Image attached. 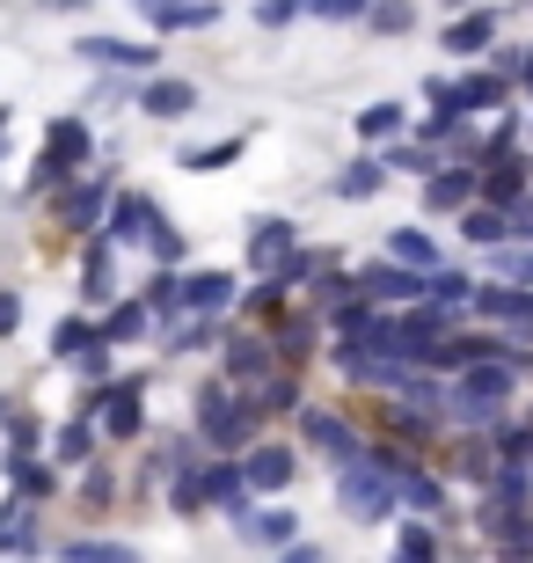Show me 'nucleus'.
<instances>
[{
  "label": "nucleus",
  "instance_id": "nucleus-42",
  "mask_svg": "<svg viewBox=\"0 0 533 563\" xmlns=\"http://www.w3.org/2000/svg\"><path fill=\"white\" fill-rule=\"evenodd\" d=\"M482 278H504V286L533 292V242H497V250H482Z\"/></svg>",
  "mask_w": 533,
  "mask_h": 563
},
{
  "label": "nucleus",
  "instance_id": "nucleus-30",
  "mask_svg": "<svg viewBox=\"0 0 533 563\" xmlns=\"http://www.w3.org/2000/svg\"><path fill=\"white\" fill-rule=\"evenodd\" d=\"M336 264H344V250H336V242H292V250H286V264H278L270 278H278L286 292H308L314 278H322V272H336Z\"/></svg>",
  "mask_w": 533,
  "mask_h": 563
},
{
  "label": "nucleus",
  "instance_id": "nucleus-15",
  "mask_svg": "<svg viewBox=\"0 0 533 563\" xmlns=\"http://www.w3.org/2000/svg\"><path fill=\"white\" fill-rule=\"evenodd\" d=\"M198 498H206V512H226V520H242L248 505V476H242V454H206L198 461Z\"/></svg>",
  "mask_w": 533,
  "mask_h": 563
},
{
  "label": "nucleus",
  "instance_id": "nucleus-12",
  "mask_svg": "<svg viewBox=\"0 0 533 563\" xmlns=\"http://www.w3.org/2000/svg\"><path fill=\"white\" fill-rule=\"evenodd\" d=\"M351 286L366 292L373 308H417V300H424V272L395 264V256H366V264H351Z\"/></svg>",
  "mask_w": 533,
  "mask_h": 563
},
{
  "label": "nucleus",
  "instance_id": "nucleus-29",
  "mask_svg": "<svg viewBox=\"0 0 533 563\" xmlns=\"http://www.w3.org/2000/svg\"><path fill=\"white\" fill-rule=\"evenodd\" d=\"M380 256H395V264H410V272H446V250H438V234H431V220H410V228H395L388 242H380Z\"/></svg>",
  "mask_w": 533,
  "mask_h": 563
},
{
  "label": "nucleus",
  "instance_id": "nucleus-9",
  "mask_svg": "<svg viewBox=\"0 0 533 563\" xmlns=\"http://www.w3.org/2000/svg\"><path fill=\"white\" fill-rule=\"evenodd\" d=\"M504 37V8H490V0H475V8H453L446 22H438V59L453 66H475L490 59V44Z\"/></svg>",
  "mask_w": 533,
  "mask_h": 563
},
{
  "label": "nucleus",
  "instance_id": "nucleus-52",
  "mask_svg": "<svg viewBox=\"0 0 533 563\" xmlns=\"http://www.w3.org/2000/svg\"><path fill=\"white\" fill-rule=\"evenodd\" d=\"M366 8L373 0H308V15L329 22V30H336V22H366Z\"/></svg>",
  "mask_w": 533,
  "mask_h": 563
},
{
  "label": "nucleus",
  "instance_id": "nucleus-23",
  "mask_svg": "<svg viewBox=\"0 0 533 563\" xmlns=\"http://www.w3.org/2000/svg\"><path fill=\"white\" fill-rule=\"evenodd\" d=\"M388 184H395L388 162H380L373 146H358V154H351V162L336 168V176H329V198H344V206H373V198H380Z\"/></svg>",
  "mask_w": 533,
  "mask_h": 563
},
{
  "label": "nucleus",
  "instance_id": "nucleus-50",
  "mask_svg": "<svg viewBox=\"0 0 533 563\" xmlns=\"http://www.w3.org/2000/svg\"><path fill=\"white\" fill-rule=\"evenodd\" d=\"M146 256H154V264H168V272H184V256H190L184 228H176V220H162V228L146 234Z\"/></svg>",
  "mask_w": 533,
  "mask_h": 563
},
{
  "label": "nucleus",
  "instance_id": "nucleus-8",
  "mask_svg": "<svg viewBox=\"0 0 533 563\" xmlns=\"http://www.w3.org/2000/svg\"><path fill=\"white\" fill-rule=\"evenodd\" d=\"M468 322L497 330L504 344H533V292H526V286H504V278H475Z\"/></svg>",
  "mask_w": 533,
  "mask_h": 563
},
{
  "label": "nucleus",
  "instance_id": "nucleus-14",
  "mask_svg": "<svg viewBox=\"0 0 533 563\" xmlns=\"http://www.w3.org/2000/svg\"><path fill=\"white\" fill-rule=\"evenodd\" d=\"M168 212L154 206V190H132V184H118L110 190V212H103V234L118 242V250H146V234L162 228Z\"/></svg>",
  "mask_w": 533,
  "mask_h": 563
},
{
  "label": "nucleus",
  "instance_id": "nucleus-11",
  "mask_svg": "<svg viewBox=\"0 0 533 563\" xmlns=\"http://www.w3.org/2000/svg\"><path fill=\"white\" fill-rule=\"evenodd\" d=\"M242 476H248V498H286L300 483V439H248L242 446Z\"/></svg>",
  "mask_w": 533,
  "mask_h": 563
},
{
  "label": "nucleus",
  "instance_id": "nucleus-46",
  "mask_svg": "<svg viewBox=\"0 0 533 563\" xmlns=\"http://www.w3.org/2000/svg\"><path fill=\"white\" fill-rule=\"evenodd\" d=\"M0 439H8V454H44V446H52V432H44V418L37 410H8V424H0Z\"/></svg>",
  "mask_w": 533,
  "mask_h": 563
},
{
  "label": "nucleus",
  "instance_id": "nucleus-28",
  "mask_svg": "<svg viewBox=\"0 0 533 563\" xmlns=\"http://www.w3.org/2000/svg\"><path fill=\"white\" fill-rule=\"evenodd\" d=\"M248 402H256V418H264V424L292 418V410L308 402V366H278L270 380H256V388H248Z\"/></svg>",
  "mask_w": 533,
  "mask_h": 563
},
{
  "label": "nucleus",
  "instance_id": "nucleus-27",
  "mask_svg": "<svg viewBox=\"0 0 533 563\" xmlns=\"http://www.w3.org/2000/svg\"><path fill=\"white\" fill-rule=\"evenodd\" d=\"M395 490H402V512H410V520H446V476H438V468H431V461H410V468H402V476H395Z\"/></svg>",
  "mask_w": 533,
  "mask_h": 563
},
{
  "label": "nucleus",
  "instance_id": "nucleus-21",
  "mask_svg": "<svg viewBox=\"0 0 533 563\" xmlns=\"http://www.w3.org/2000/svg\"><path fill=\"white\" fill-rule=\"evenodd\" d=\"M110 300H118V242L96 228V234H81V308L96 314Z\"/></svg>",
  "mask_w": 533,
  "mask_h": 563
},
{
  "label": "nucleus",
  "instance_id": "nucleus-60",
  "mask_svg": "<svg viewBox=\"0 0 533 563\" xmlns=\"http://www.w3.org/2000/svg\"><path fill=\"white\" fill-rule=\"evenodd\" d=\"M526 418H533V410H526Z\"/></svg>",
  "mask_w": 533,
  "mask_h": 563
},
{
  "label": "nucleus",
  "instance_id": "nucleus-7",
  "mask_svg": "<svg viewBox=\"0 0 533 563\" xmlns=\"http://www.w3.org/2000/svg\"><path fill=\"white\" fill-rule=\"evenodd\" d=\"M336 505H344V520L358 527H380L402 512V490H395L388 468H373V461H351V468H336Z\"/></svg>",
  "mask_w": 533,
  "mask_h": 563
},
{
  "label": "nucleus",
  "instance_id": "nucleus-25",
  "mask_svg": "<svg viewBox=\"0 0 533 563\" xmlns=\"http://www.w3.org/2000/svg\"><path fill=\"white\" fill-rule=\"evenodd\" d=\"M44 505H22V498H0V556H44Z\"/></svg>",
  "mask_w": 533,
  "mask_h": 563
},
{
  "label": "nucleus",
  "instance_id": "nucleus-51",
  "mask_svg": "<svg viewBox=\"0 0 533 563\" xmlns=\"http://www.w3.org/2000/svg\"><path fill=\"white\" fill-rule=\"evenodd\" d=\"M300 15H308V0H256V8H248V22H256V30H270V37H278V30H292Z\"/></svg>",
  "mask_w": 533,
  "mask_h": 563
},
{
  "label": "nucleus",
  "instance_id": "nucleus-10",
  "mask_svg": "<svg viewBox=\"0 0 533 563\" xmlns=\"http://www.w3.org/2000/svg\"><path fill=\"white\" fill-rule=\"evenodd\" d=\"M81 66H110V74H162V37H118V30H81L74 37Z\"/></svg>",
  "mask_w": 533,
  "mask_h": 563
},
{
  "label": "nucleus",
  "instance_id": "nucleus-34",
  "mask_svg": "<svg viewBox=\"0 0 533 563\" xmlns=\"http://www.w3.org/2000/svg\"><path fill=\"white\" fill-rule=\"evenodd\" d=\"M146 314H154V336L168 330V322H184V272H168V264H154V278L140 286Z\"/></svg>",
  "mask_w": 533,
  "mask_h": 563
},
{
  "label": "nucleus",
  "instance_id": "nucleus-6",
  "mask_svg": "<svg viewBox=\"0 0 533 563\" xmlns=\"http://www.w3.org/2000/svg\"><path fill=\"white\" fill-rule=\"evenodd\" d=\"M110 168H88V176H74L66 190H52L44 198V220H52V234H66V242H81V234L103 228V212H110Z\"/></svg>",
  "mask_w": 533,
  "mask_h": 563
},
{
  "label": "nucleus",
  "instance_id": "nucleus-26",
  "mask_svg": "<svg viewBox=\"0 0 533 563\" xmlns=\"http://www.w3.org/2000/svg\"><path fill=\"white\" fill-rule=\"evenodd\" d=\"M96 336H103L110 352H124V344H146V336H154V314H146L140 292H118L110 308H96Z\"/></svg>",
  "mask_w": 533,
  "mask_h": 563
},
{
  "label": "nucleus",
  "instance_id": "nucleus-58",
  "mask_svg": "<svg viewBox=\"0 0 533 563\" xmlns=\"http://www.w3.org/2000/svg\"><path fill=\"white\" fill-rule=\"evenodd\" d=\"M0 162H8V132H0Z\"/></svg>",
  "mask_w": 533,
  "mask_h": 563
},
{
  "label": "nucleus",
  "instance_id": "nucleus-57",
  "mask_svg": "<svg viewBox=\"0 0 533 563\" xmlns=\"http://www.w3.org/2000/svg\"><path fill=\"white\" fill-rule=\"evenodd\" d=\"M8 125H15V103H0V132H8Z\"/></svg>",
  "mask_w": 533,
  "mask_h": 563
},
{
  "label": "nucleus",
  "instance_id": "nucleus-38",
  "mask_svg": "<svg viewBox=\"0 0 533 563\" xmlns=\"http://www.w3.org/2000/svg\"><path fill=\"white\" fill-rule=\"evenodd\" d=\"M351 132H358V146H388V140H402V132H410V110L380 96V103H366L358 118H351Z\"/></svg>",
  "mask_w": 533,
  "mask_h": 563
},
{
  "label": "nucleus",
  "instance_id": "nucleus-55",
  "mask_svg": "<svg viewBox=\"0 0 533 563\" xmlns=\"http://www.w3.org/2000/svg\"><path fill=\"white\" fill-rule=\"evenodd\" d=\"M96 0H44V15H88Z\"/></svg>",
  "mask_w": 533,
  "mask_h": 563
},
{
  "label": "nucleus",
  "instance_id": "nucleus-4",
  "mask_svg": "<svg viewBox=\"0 0 533 563\" xmlns=\"http://www.w3.org/2000/svg\"><path fill=\"white\" fill-rule=\"evenodd\" d=\"M292 439L308 446V454H322L329 468H351V461H366V446H373V432L351 410H336V402H300L292 410Z\"/></svg>",
  "mask_w": 533,
  "mask_h": 563
},
{
  "label": "nucleus",
  "instance_id": "nucleus-1",
  "mask_svg": "<svg viewBox=\"0 0 533 563\" xmlns=\"http://www.w3.org/2000/svg\"><path fill=\"white\" fill-rule=\"evenodd\" d=\"M96 162H103L96 118H81V110H59V118L44 125L37 154H30V176H22V206H44L52 190H66L74 176H88Z\"/></svg>",
  "mask_w": 533,
  "mask_h": 563
},
{
  "label": "nucleus",
  "instance_id": "nucleus-33",
  "mask_svg": "<svg viewBox=\"0 0 533 563\" xmlns=\"http://www.w3.org/2000/svg\"><path fill=\"white\" fill-rule=\"evenodd\" d=\"M88 344H96V314H88V308H66L59 322H52V336H44V358H52V366H74Z\"/></svg>",
  "mask_w": 533,
  "mask_h": 563
},
{
  "label": "nucleus",
  "instance_id": "nucleus-16",
  "mask_svg": "<svg viewBox=\"0 0 533 563\" xmlns=\"http://www.w3.org/2000/svg\"><path fill=\"white\" fill-rule=\"evenodd\" d=\"M206 103V96H198V81H190V74H146L140 81V118H154V125H184L190 110Z\"/></svg>",
  "mask_w": 533,
  "mask_h": 563
},
{
  "label": "nucleus",
  "instance_id": "nucleus-39",
  "mask_svg": "<svg viewBox=\"0 0 533 563\" xmlns=\"http://www.w3.org/2000/svg\"><path fill=\"white\" fill-rule=\"evenodd\" d=\"M52 563H146L132 542H103V534H74V542H52Z\"/></svg>",
  "mask_w": 533,
  "mask_h": 563
},
{
  "label": "nucleus",
  "instance_id": "nucleus-36",
  "mask_svg": "<svg viewBox=\"0 0 533 563\" xmlns=\"http://www.w3.org/2000/svg\"><path fill=\"white\" fill-rule=\"evenodd\" d=\"M248 154V132H226V140H206V146H176V168H190V176H220V168H234Z\"/></svg>",
  "mask_w": 533,
  "mask_h": 563
},
{
  "label": "nucleus",
  "instance_id": "nucleus-53",
  "mask_svg": "<svg viewBox=\"0 0 533 563\" xmlns=\"http://www.w3.org/2000/svg\"><path fill=\"white\" fill-rule=\"evenodd\" d=\"M15 330H22V292H15V286H0V344H8Z\"/></svg>",
  "mask_w": 533,
  "mask_h": 563
},
{
  "label": "nucleus",
  "instance_id": "nucleus-19",
  "mask_svg": "<svg viewBox=\"0 0 533 563\" xmlns=\"http://www.w3.org/2000/svg\"><path fill=\"white\" fill-rule=\"evenodd\" d=\"M0 476H8V498H22V505H52L66 490V468L52 454H8Z\"/></svg>",
  "mask_w": 533,
  "mask_h": 563
},
{
  "label": "nucleus",
  "instance_id": "nucleus-13",
  "mask_svg": "<svg viewBox=\"0 0 533 563\" xmlns=\"http://www.w3.org/2000/svg\"><path fill=\"white\" fill-rule=\"evenodd\" d=\"M146 15V37H206V30H220L226 22V0H140Z\"/></svg>",
  "mask_w": 533,
  "mask_h": 563
},
{
  "label": "nucleus",
  "instance_id": "nucleus-2",
  "mask_svg": "<svg viewBox=\"0 0 533 563\" xmlns=\"http://www.w3.org/2000/svg\"><path fill=\"white\" fill-rule=\"evenodd\" d=\"M190 432H198V446H206V454H242L248 439H264V418H256L248 388L206 374L198 388H190Z\"/></svg>",
  "mask_w": 533,
  "mask_h": 563
},
{
  "label": "nucleus",
  "instance_id": "nucleus-17",
  "mask_svg": "<svg viewBox=\"0 0 533 563\" xmlns=\"http://www.w3.org/2000/svg\"><path fill=\"white\" fill-rule=\"evenodd\" d=\"M417 198H424V220H460L475 206V162H438Z\"/></svg>",
  "mask_w": 533,
  "mask_h": 563
},
{
  "label": "nucleus",
  "instance_id": "nucleus-40",
  "mask_svg": "<svg viewBox=\"0 0 533 563\" xmlns=\"http://www.w3.org/2000/svg\"><path fill=\"white\" fill-rule=\"evenodd\" d=\"M373 154H380V162H388V176H417V184H424L431 168L446 162V154H438V146L410 140V132H402V140H388V146H373Z\"/></svg>",
  "mask_w": 533,
  "mask_h": 563
},
{
  "label": "nucleus",
  "instance_id": "nucleus-24",
  "mask_svg": "<svg viewBox=\"0 0 533 563\" xmlns=\"http://www.w3.org/2000/svg\"><path fill=\"white\" fill-rule=\"evenodd\" d=\"M234 527H242V542H248V549H270V556H278L286 542H300V512H292V505H278V498L248 505Z\"/></svg>",
  "mask_w": 533,
  "mask_h": 563
},
{
  "label": "nucleus",
  "instance_id": "nucleus-45",
  "mask_svg": "<svg viewBox=\"0 0 533 563\" xmlns=\"http://www.w3.org/2000/svg\"><path fill=\"white\" fill-rule=\"evenodd\" d=\"M395 563H446V556H438V520H402V534H395Z\"/></svg>",
  "mask_w": 533,
  "mask_h": 563
},
{
  "label": "nucleus",
  "instance_id": "nucleus-56",
  "mask_svg": "<svg viewBox=\"0 0 533 563\" xmlns=\"http://www.w3.org/2000/svg\"><path fill=\"white\" fill-rule=\"evenodd\" d=\"M512 88H526V96H533V44H526V59H519V81Z\"/></svg>",
  "mask_w": 533,
  "mask_h": 563
},
{
  "label": "nucleus",
  "instance_id": "nucleus-37",
  "mask_svg": "<svg viewBox=\"0 0 533 563\" xmlns=\"http://www.w3.org/2000/svg\"><path fill=\"white\" fill-rule=\"evenodd\" d=\"M220 330L226 322H206V314H184L162 330V358H190V352H220Z\"/></svg>",
  "mask_w": 533,
  "mask_h": 563
},
{
  "label": "nucleus",
  "instance_id": "nucleus-22",
  "mask_svg": "<svg viewBox=\"0 0 533 563\" xmlns=\"http://www.w3.org/2000/svg\"><path fill=\"white\" fill-rule=\"evenodd\" d=\"M292 242H300V220H292V212H256V220H248V272L270 278L286 264Z\"/></svg>",
  "mask_w": 533,
  "mask_h": 563
},
{
  "label": "nucleus",
  "instance_id": "nucleus-3",
  "mask_svg": "<svg viewBox=\"0 0 533 563\" xmlns=\"http://www.w3.org/2000/svg\"><path fill=\"white\" fill-rule=\"evenodd\" d=\"M146 388H154L146 374H118V380H103V388H88L74 410L96 418L103 446H140V439L154 432V418H146Z\"/></svg>",
  "mask_w": 533,
  "mask_h": 563
},
{
  "label": "nucleus",
  "instance_id": "nucleus-43",
  "mask_svg": "<svg viewBox=\"0 0 533 563\" xmlns=\"http://www.w3.org/2000/svg\"><path fill=\"white\" fill-rule=\"evenodd\" d=\"M519 132H526V118H519L512 103L490 110V132H475V162H504V154H519Z\"/></svg>",
  "mask_w": 533,
  "mask_h": 563
},
{
  "label": "nucleus",
  "instance_id": "nucleus-48",
  "mask_svg": "<svg viewBox=\"0 0 533 563\" xmlns=\"http://www.w3.org/2000/svg\"><path fill=\"white\" fill-rule=\"evenodd\" d=\"M424 300H431V308H468V300H475V278L446 264V272H431V278H424Z\"/></svg>",
  "mask_w": 533,
  "mask_h": 563
},
{
  "label": "nucleus",
  "instance_id": "nucleus-31",
  "mask_svg": "<svg viewBox=\"0 0 533 563\" xmlns=\"http://www.w3.org/2000/svg\"><path fill=\"white\" fill-rule=\"evenodd\" d=\"M44 454H52L66 476H74V468H88V461L103 454V432H96V418H88V410H74V418L52 432V446H44Z\"/></svg>",
  "mask_w": 533,
  "mask_h": 563
},
{
  "label": "nucleus",
  "instance_id": "nucleus-59",
  "mask_svg": "<svg viewBox=\"0 0 533 563\" xmlns=\"http://www.w3.org/2000/svg\"><path fill=\"white\" fill-rule=\"evenodd\" d=\"M526 132H533V118H526Z\"/></svg>",
  "mask_w": 533,
  "mask_h": 563
},
{
  "label": "nucleus",
  "instance_id": "nucleus-47",
  "mask_svg": "<svg viewBox=\"0 0 533 563\" xmlns=\"http://www.w3.org/2000/svg\"><path fill=\"white\" fill-rule=\"evenodd\" d=\"M366 30H373V37H410V30H417V0H373Z\"/></svg>",
  "mask_w": 533,
  "mask_h": 563
},
{
  "label": "nucleus",
  "instance_id": "nucleus-32",
  "mask_svg": "<svg viewBox=\"0 0 533 563\" xmlns=\"http://www.w3.org/2000/svg\"><path fill=\"white\" fill-rule=\"evenodd\" d=\"M74 483H81V490H74V505H81L88 520H103V512H118V505H124V476L110 468L103 454L88 461V468H74Z\"/></svg>",
  "mask_w": 533,
  "mask_h": 563
},
{
  "label": "nucleus",
  "instance_id": "nucleus-54",
  "mask_svg": "<svg viewBox=\"0 0 533 563\" xmlns=\"http://www.w3.org/2000/svg\"><path fill=\"white\" fill-rule=\"evenodd\" d=\"M278 563H329V549L322 542H286V549H278Z\"/></svg>",
  "mask_w": 533,
  "mask_h": 563
},
{
  "label": "nucleus",
  "instance_id": "nucleus-41",
  "mask_svg": "<svg viewBox=\"0 0 533 563\" xmlns=\"http://www.w3.org/2000/svg\"><path fill=\"white\" fill-rule=\"evenodd\" d=\"M482 498H497V505H533V461H490Z\"/></svg>",
  "mask_w": 533,
  "mask_h": 563
},
{
  "label": "nucleus",
  "instance_id": "nucleus-5",
  "mask_svg": "<svg viewBox=\"0 0 533 563\" xmlns=\"http://www.w3.org/2000/svg\"><path fill=\"white\" fill-rule=\"evenodd\" d=\"M278 366H286V358H278L270 330H256V322H234V314H226L220 352H212V374H220V380H234V388H256V380H270Z\"/></svg>",
  "mask_w": 533,
  "mask_h": 563
},
{
  "label": "nucleus",
  "instance_id": "nucleus-20",
  "mask_svg": "<svg viewBox=\"0 0 533 563\" xmlns=\"http://www.w3.org/2000/svg\"><path fill=\"white\" fill-rule=\"evenodd\" d=\"M234 300H242V278H234V272H220V264H198V272H184V314L226 322V314H234Z\"/></svg>",
  "mask_w": 533,
  "mask_h": 563
},
{
  "label": "nucleus",
  "instance_id": "nucleus-49",
  "mask_svg": "<svg viewBox=\"0 0 533 563\" xmlns=\"http://www.w3.org/2000/svg\"><path fill=\"white\" fill-rule=\"evenodd\" d=\"M74 380H81V396H88V388H103V380H118V352H110L103 336H96V344L74 358Z\"/></svg>",
  "mask_w": 533,
  "mask_h": 563
},
{
  "label": "nucleus",
  "instance_id": "nucleus-44",
  "mask_svg": "<svg viewBox=\"0 0 533 563\" xmlns=\"http://www.w3.org/2000/svg\"><path fill=\"white\" fill-rule=\"evenodd\" d=\"M460 242H468V250H497V242H512V220H504L497 206H482V198H475V206L460 212Z\"/></svg>",
  "mask_w": 533,
  "mask_h": 563
},
{
  "label": "nucleus",
  "instance_id": "nucleus-35",
  "mask_svg": "<svg viewBox=\"0 0 533 563\" xmlns=\"http://www.w3.org/2000/svg\"><path fill=\"white\" fill-rule=\"evenodd\" d=\"M140 81L146 74H110V66H96V81H88V96H81V118H103V110L140 103Z\"/></svg>",
  "mask_w": 533,
  "mask_h": 563
},
{
  "label": "nucleus",
  "instance_id": "nucleus-18",
  "mask_svg": "<svg viewBox=\"0 0 533 563\" xmlns=\"http://www.w3.org/2000/svg\"><path fill=\"white\" fill-rule=\"evenodd\" d=\"M512 103V81H504V74H490V66L475 59V74H453V88H446V110L453 118H490V110H504Z\"/></svg>",
  "mask_w": 533,
  "mask_h": 563
}]
</instances>
